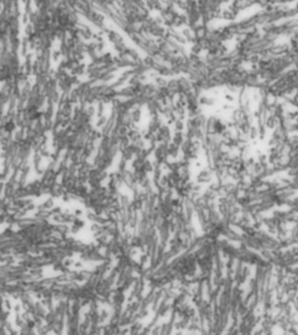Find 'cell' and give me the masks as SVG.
<instances>
[{
    "instance_id": "1",
    "label": "cell",
    "mask_w": 298,
    "mask_h": 335,
    "mask_svg": "<svg viewBox=\"0 0 298 335\" xmlns=\"http://www.w3.org/2000/svg\"><path fill=\"white\" fill-rule=\"evenodd\" d=\"M211 179H212V177H211L210 170H201L197 176V183H207V182H210Z\"/></svg>"
},
{
    "instance_id": "2",
    "label": "cell",
    "mask_w": 298,
    "mask_h": 335,
    "mask_svg": "<svg viewBox=\"0 0 298 335\" xmlns=\"http://www.w3.org/2000/svg\"><path fill=\"white\" fill-rule=\"evenodd\" d=\"M158 133H160V134L162 135L163 143L169 144L170 142H172V141H171V130H170L169 125H162L161 126V129L159 130Z\"/></svg>"
},
{
    "instance_id": "3",
    "label": "cell",
    "mask_w": 298,
    "mask_h": 335,
    "mask_svg": "<svg viewBox=\"0 0 298 335\" xmlns=\"http://www.w3.org/2000/svg\"><path fill=\"white\" fill-rule=\"evenodd\" d=\"M180 147H177L173 142H170L168 144V152H169V156L173 159H177L179 156V153H180Z\"/></svg>"
},
{
    "instance_id": "4",
    "label": "cell",
    "mask_w": 298,
    "mask_h": 335,
    "mask_svg": "<svg viewBox=\"0 0 298 335\" xmlns=\"http://www.w3.org/2000/svg\"><path fill=\"white\" fill-rule=\"evenodd\" d=\"M28 49H29V38L26 36H24L21 38V46H20V55L22 57H26L28 54Z\"/></svg>"
},
{
    "instance_id": "5",
    "label": "cell",
    "mask_w": 298,
    "mask_h": 335,
    "mask_svg": "<svg viewBox=\"0 0 298 335\" xmlns=\"http://www.w3.org/2000/svg\"><path fill=\"white\" fill-rule=\"evenodd\" d=\"M184 141H185V135H184L183 132H174L172 142L175 144L177 147H181V145L184 143Z\"/></svg>"
},
{
    "instance_id": "6",
    "label": "cell",
    "mask_w": 298,
    "mask_h": 335,
    "mask_svg": "<svg viewBox=\"0 0 298 335\" xmlns=\"http://www.w3.org/2000/svg\"><path fill=\"white\" fill-rule=\"evenodd\" d=\"M107 38H108V40L111 41V43H113V44H118V43H123V37L120 35L118 33H116L115 30H112L108 35H107Z\"/></svg>"
},
{
    "instance_id": "7",
    "label": "cell",
    "mask_w": 298,
    "mask_h": 335,
    "mask_svg": "<svg viewBox=\"0 0 298 335\" xmlns=\"http://www.w3.org/2000/svg\"><path fill=\"white\" fill-rule=\"evenodd\" d=\"M94 31H93V29L91 28V27H88V28H86V29L82 30L81 31V37L83 40H91V39H93V37H94Z\"/></svg>"
},
{
    "instance_id": "8",
    "label": "cell",
    "mask_w": 298,
    "mask_h": 335,
    "mask_svg": "<svg viewBox=\"0 0 298 335\" xmlns=\"http://www.w3.org/2000/svg\"><path fill=\"white\" fill-rule=\"evenodd\" d=\"M131 118H132V122L137 124L141 121V118H142L141 108H134L133 111H131Z\"/></svg>"
},
{
    "instance_id": "9",
    "label": "cell",
    "mask_w": 298,
    "mask_h": 335,
    "mask_svg": "<svg viewBox=\"0 0 298 335\" xmlns=\"http://www.w3.org/2000/svg\"><path fill=\"white\" fill-rule=\"evenodd\" d=\"M127 136H129V139L131 140L132 143H135L136 141L143 139V136L141 134V131H130Z\"/></svg>"
},
{
    "instance_id": "10",
    "label": "cell",
    "mask_w": 298,
    "mask_h": 335,
    "mask_svg": "<svg viewBox=\"0 0 298 335\" xmlns=\"http://www.w3.org/2000/svg\"><path fill=\"white\" fill-rule=\"evenodd\" d=\"M144 166V161L139 158H135L132 161V169L134 171H142Z\"/></svg>"
},
{
    "instance_id": "11",
    "label": "cell",
    "mask_w": 298,
    "mask_h": 335,
    "mask_svg": "<svg viewBox=\"0 0 298 335\" xmlns=\"http://www.w3.org/2000/svg\"><path fill=\"white\" fill-rule=\"evenodd\" d=\"M2 129H5L7 132L9 133H15L17 130H16V127H17V124H16L15 120H12V121H8L6 124H5L4 126H1Z\"/></svg>"
},
{
    "instance_id": "12",
    "label": "cell",
    "mask_w": 298,
    "mask_h": 335,
    "mask_svg": "<svg viewBox=\"0 0 298 335\" xmlns=\"http://www.w3.org/2000/svg\"><path fill=\"white\" fill-rule=\"evenodd\" d=\"M54 208V200H53V198H49V199H47L46 201H45L44 203H43V206H39L38 207V209L40 210V211H43V210H50Z\"/></svg>"
},
{
    "instance_id": "13",
    "label": "cell",
    "mask_w": 298,
    "mask_h": 335,
    "mask_svg": "<svg viewBox=\"0 0 298 335\" xmlns=\"http://www.w3.org/2000/svg\"><path fill=\"white\" fill-rule=\"evenodd\" d=\"M154 81H155V85H156L158 89H164V87H166V86H168V82H169V81H166V79H164L163 77H161V76L156 77Z\"/></svg>"
},
{
    "instance_id": "14",
    "label": "cell",
    "mask_w": 298,
    "mask_h": 335,
    "mask_svg": "<svg viewBox=\"0 0 298 335\" xmlns=\"http://www.w3.org/2000/svg\"><path fill=\"white\" fill-rule=\"evenodd\" d=\"M143 171H145L146 173H153L154 172V166H153V162H151L150 160H145L143 166Z\"/></svg>"
},
{
    "instance_id": "15",
    "label": "cell",
    "mask_w": 298,
    "mask_h": 335,
    "mask_svg": "<svg viewBox=\"0 0 298 335\" xmlns=\"http://www.w3.org/2000/svg\"><path fill=\"white\" fill-rule=\"evenodd\" d=\"M25 36L26 37H31L34 36V34H35V27H34L33 24H28L27 26H25Z\"/></svg>"
},
{
    "instance_id": "16",
    "label": "cell",
    "mask_w": 298,
    "mask_h": 335,
    "mask_svg": "<svg viewBox=\"0 0 298 335\" xmlns=\"http://www.w3.org/2000/svg\"><path fill=\"white\" fill-rule=\"evenodd\" d=\"M154 58L153 57H151V56L146 55L145 57L143 58V66L145 67H149V68H152V66H153V64H154Z\"/></svg>"
},
{
    "instance_id": "17",
    "label": "cell",
    "mask_w": 298,
    "mask_h": 335,
    "mask_svg": "<svg viewBox=\"0 0 298 335\" xmlns=\"http://www.w3.org/2000/svg\"><path fill=\"white\" fill-rule=\"evenodd\" d=\"M121 154H122V159H123V160H125V161H131V160L133 159V156H134V154H133L132 152L130 151L129 147H127V149H125L124 151L122 152Z\"/></svg>"
},
{
    "instance_id": "18",
    "label": "cell",
    "mask_w": 298,
    "mask_h": 335,
    "mask_svg": "<svg viewBox=\"0 0 298 335\" xmlns=\"http://www.w3.org/2000/svg\"><path fill=\"white\" fill-rule=\"evenodd\" d=\"M184 127H185V123L183 121H180V120H177L175 123H174V130L175 132H183Z\"/></svg>"
},
{
    "instance_id": "19",
    "label": "cell",
    "mask_w": 298,
    "mask_h": 335,
    "mask_svg": "<svg viewBox=\"0 0 298 335\" xmlns=\"http://www.w3.org/2000/svg\"><path fill=\"white\" fill-rule=\"evenodd\" d=\"M104 110H105V104L103 103V102H98L97 103V108H96V111H97V118H102V116H104L103 113H104Z\"/></svg>"
},
{
    "instance_id": "20",
    "label": "cell",
    "mask_w": 298,
    "mask_h": 335,
    "mask_svg": "<svg viewBox=\"0 0 298 335\" xmlns=\"http://www.w3.org/2000/svg\"><path fill=\"white\" fill-rule=\"evenodd\" d=\"M114 48H115V50H116L118 54H122V53L125 52V49L127 48V46H126L125 43L123 41V43H118V44H115L114 45Z\"/></svg>"
},
{
    "instance_id": "21",
    "label": "cell",
    "mask_w": 298,
    "mask_h": 335,
    "mask_svg": "<svg viewBox=\"0 0 298 335\" xmlns=\"http://www.w3.org/2000/svg\"><path fill=\"white\" fill-rule=\"evenodd\" d=\"M41 161H43V156L40 155V153H34V155H33L34 166H40Z\"/></svg>"
},
{
    "instance_id": "22",
    "label": "cell",
    "mask_w": 298,
    "mask_h": 335,
    "mask_svg": "<svg viewBox=\"0 0 298 335\" xmlns=\"http://www.w3.org/2000/svg\"><path fill=\"white\" fill-rule=\"evenodd\" d=\"M108 118L106 116H102V118H97V122H96V127H103V126L106 125Z\"/></svg>"
},
{
    "instance_id": "23",
    "label": "cell",
    "mask_w": 298,
    "mask_h": 335,
    "mask_svg": "<svg viewBox=\"0 0 298 335\" xmlns=\"http://www.w3.org/2000/svg\"><path fill=\"white\" fill-rule=\"evenodd\" d=\"M60 57H62V53H60L59 49H54V50H52V59L54 62H58Z\"/></svg>"
},
{
    "instance_id": "24",
    "label": "cell",
    "mask_w": 298,
    "mask_h": 335,
    "mask_svg": "<svg viewBox=\"0 0 298 335\" xmlns=\"http://www.w3.org/2000/svg\"><path fill=\"white\" fill-rule=\"evenodd\" d=\"M126 162H127V161H125V160L121 159V161H120V163H118V169H117L118 172L123 173L124 171H126V170H127V169H126Z\"/></svg>"
},
{
    "instance_id": "25",
    "label": "cell",
    "mask_w": 298,
    "mask_h": 335,
    "mask_svg": "<svg viewBox=\"0 0 298 335\" xmlns=\"http://www.w3.org/2000/svg\"><path fill=\"white\" fill-rule=\"evenodd\" d=\"M203 49L201 47H200V46H199L198 44H194V45H192V47H191V53L192 54H195V55H199L200 56V53L202 52Z\"/></svg>"
},
{
    "instance_id": "26",
    "label": "cell",
    "mask_w": 298,
    "mask_h": 335,
    "mask_svg": "<svg viewBox=\"0 0 298 335\" xmlns=\"http://www.w3.org/2000/svg\"><path fill=\"white\" fill-rule=\"evenodd\" d=\"M24 4H25V11H24V12L30 15L34 11L33 8H31V5H30V4H33V2H31V1H24Z\"/></svg>"
},
{
    "instance_id": "27",
    "label": "cell",
    "mask_w": 298,
    "mask_h": 335,
    "mask_svg": "<svg viewBox=\"0 0 298 335\" xmlns=\"http://www.w3.org/2000/svg\"><path fill=\"white\" fill-rule=\"evenodd\" d=\"M86 113L91 116V118H93L94 115H95V113H97V111H96V107L94 106V105H89L88 107H87V110H86Z\"/></svg>"
},
{
    "instance_id": "28",
    "label": "cell",
    "mask_w": 298,
    "mask_h": 335,
    "mask_svg": "<svg viewBox=\"0 0 298 335\" xmlns=\"http://www.w3.org/2000/svg\"><path fill=\"white\" fill-rule=\"evenodd\" d=\"M20 22H21V24H24L25 26H27L28 24H30V21H29V15H28V14H25V12H22L21 20H20Z\"/></svg>"
},
{
    "instance_id": "29",
    "label": "cell",
    "mask_w": 298,
    "mask_h": 335,
    "mask_svg": "<svg viewBox=\"0 0 298 335\" xmlns=\"http://www.w3.org/2000/svg\"><path fill=\"white\" fill-rule=\"evenodd\" d=\"M201 189H202V187H201V184H199L195 182L194 187H193V190H192V192H195V193H199L200 195V191H201Z\"/></svg>"
},
{
    "instance_id": "30",
    "label": "cell",
    "mask_w": 298,
    "mask_h": 335,
    "mask_svg": "<svg viewBox=\"0 0 298 335\" xmlns=\"http://www.w3.org/2000/svg\"><path fill=\"white\" fill-rule=\"evenodd\" d=\"M155 21H156V24H158L159 26H161V25H164V19L161 17V15H158L156 17H155Z\"/></svg>"
},
{
    "instance_id": "31",
    "label": "cell",
    "mask_w": 298,
    "mask_h": 335,
    "mask_svg": "<svg viewBox=\"0 0 298 335\" xmlns=\"http://www.w3.org/2000/svg\"><path fill=\"white\" fill-rule=\"evenodd\" d=\"M105 48V43H97V48H96V52L97 53H102L103 49Z\"/></svg>"
},
{
    "instance_id": "32",
    "label": "cell",
    "mask_w": 298,
    "mask_h": 335,
    "mask_svg": "<svg viewBox=\"0 0 298 335\" xmlns=\"http://www.w3.org/2000/svg\"><path fill=\"white\" fill-rule=\"evenodd\" d=\"M194 166H195V168H200V166H201V162H200V161H195V162H194Z\"/></svg>"
},
{
    "instance_id": "33",
    "label": "cell",
    "mask_w": 298,
    "mask_h": 335,
    "mask_svg": "<svg viewBox=\"0 0 298 335\" xmlns=\"http://www.w3.org/2000/svg\"><path fill=\"white\" fill-rule=\"evenodd\" d=\"M76 214H77V216H79V214H82V211L79 209H77V211H76Z\"/></svg>"
}]
</instances>
